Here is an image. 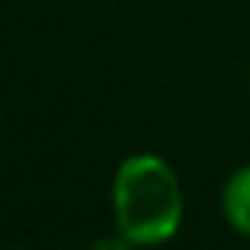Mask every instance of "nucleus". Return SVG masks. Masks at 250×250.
I'll use <instances>...</instances> for the list:
<instances>
[{
  "label": "nucleus",
  "mask_w": 250,
  "mask_h": 250,
  "mask_svg": "<svg viewBox=\"0 0 250 250\" xmlns=\"http://www.w3.org/2000/svg\"><path fill=\"white\" fill-rule=\"evenodd\" d=\"M113 229L130 247H161L178 236L185 219V192L175 168L154 154H127L110 178Z\"/></svg>",
  "instance_id": "nucleus-1"
},
{
  "label": "nucleus",
  "mask_w": 250,
  "mask_h": 250,
  "mask_svg": "<svg viewBox=\"0 0 250 250\" xmlns=\"http://www.w3.org/2000/svg\"><path fill=\"white\" fill-rule=\"evenodd\" d=\"M219 216L236 236L250 240V161L226 175L219 188Z\"/></svg>",
  "instance_id": "nucleus-2"
},
{
  "label": "nucleus",
  "mask_w": 250,
  "mask_h": 250,
  "mask_svg": "<svg viewBox=\"0 0 250 250\" xmlns=\"http://www.w3.org/2000/svg\"><path fill=\"white\" fill-rule=\"evenodd\" d=\"M247 83H250V69H247Z\"/></svg>",
  "instance_id": "nucleus-3"
}]
</instances>
